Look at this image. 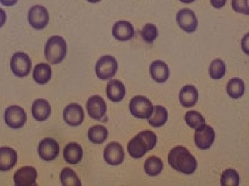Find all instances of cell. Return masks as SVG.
I'll use <instances>...</instances> for the list:
<instances>
[{"label":"cell","mask_w":249,"mask_h":186,"mask_svg":"<svg viewBox=\"0 0 249 186\" xmlns=\"http://www.w3.org/2000/svg\"><path fill=\"white\" fill-rule=\"evenodd\" d=\"M168 160L174 170L184 174H193L197 169L196 157L183 146L173 148L168 154Z\"/></svg>","instance_id":"cell-1"},{"label":"cell","mask_w":249,"mask_h":186,"mask_svg":"<svg viewBox=\"0 0 249 186\" xmlns=\"http://www.w3.org/2000/svg\"><path fill=\"white\" fill-rule=\"evenodd\" d=\"M157 142V137L153 131L145 130L137 134L127 144L129 155L134 159H141L147 152L154 149Z\"/></svg>","instance_id":"cell-2"},{"label":"cell","mask_w":249,"mask_h":186,"mask_svg":"<svg viewBox=\"0 0 249 186\" xmlns=\"http://www.w3.org/2000/svg\"><path fill=\"white\" fill-rule=\"evenodd\" d=\"M66 41L61 36L54 35L47 40L45 45V58L52 64H58L66 58Z\"/></svg>","instance_id":"cell-3"},{"label":"cell","mask_w":249,"mask_h":186,"mask_svg":"<svg viewBox=\"0 0 249 186\" xmlns=\"http://www.w3.org/2000/svg\"><path fill=\"white\" fill-rule=\"evenodd\" d=\"M153 104L150 99L144 96H135L129 104V111L136 118L148 119L153 112Z\"/></svg>","instance_id":"cell-4"},{"label":"cell","mask_w":249,"mask_h":186,"mask_svg":"<svg viewBox=\"0 0 249 186\" xmlns=\"http://www.w3.org/2000/svg\"><path fill=\"white\" fill-rule=\"evenodd\" d=\"M118 68V62L114 57L103 55L96 62L95 71L99 79L107 80L115 76Z\"/></svg>","instance_id":"cell-5"},{"label":"cell","mask_w":249,"mask_h":186,"mask_svg":"<svg viewBox=\"0 0 249 186\" xmlns=\"http://www.w3.org/2000/svg\"><path fill=\"white\" fill-rule=\"evenodd\" d=\"M32 62L29 55L23 52H17L11 60V69L18 78H25L30 73Z\"/></svg>","instance_id":"cell-6"},{"label":"cell","mask_w":249,"mask_h":186,"mask_svg":"<svg viewBox=\"0 0 249 186\" xmlns=\"http://www.w3.org/2000/svg\"><path fill=\"white\" fill-rule=\"evenodd\" d=\"M27 120L25 110L18 106L8 107L4 112V121L9 128L19 129L22 128Z\"/></svg>","instance_id":"cell-7"},{"label":"cell","mask_w":249,"mask_h":186,"mask_svg":"<svg viewBox=\"0 0 249 186\" xmlns=\"http://www.w3.org/2000/svg\"><path fill=\"white\" fill-rule=\"evenodd\" d=\"M28 19L31 27L36 30H42L48 25L49 14L45 6L36 5L29 11Z\"/></svg>","instance_id":"cell-8"},{"label":"cell","mask_w":249,"mask_h":186,"mask_svg":"<svg viewBox=\"0 0 249 186\" xmlns=\"http://www.w3.org/2000/svg\"><path fill=\"white\" fill-rule=\"evenodd\" d=\"M214 139L215 133L214 129L209 125L204 124L196 128L195 133V142L199 149H209L214 143Z\"/></svg>","instance_id":"cell-9"},{"label":"cell","mask_w":249,"mask_h":186,"mask_svg":"<svg viewBox=\"0 0 249 186\" xmlns=\"http://www.w3.org/2000/svg\"><path fill=\"white\" fill-rule=\"evenodd\" d=\"M37 152L41 159L45 161H52L58 157L60 146L54 139L45 138L39 143Z\"/></svg>","instance_id":"cell-10"},{"label":"cell","mask_w":249,"mask_h":186,"mask_svg":"<svg viewBox=\"0 0 249 186\" xmlns=\"http://www.w3.org/2000/svg\"><path fill=\"white\" fill-rule=\"evenodd\" d=\"M176 19L179 27L188 33L194 32L197 29V18L196 14L191 9L180 10L177 15Z\"/></svg>","instance_id":"cell-11"},{"label":"cell","mask_w":249,"mask_h":186,"mask_svg":"<svg viewBox=\"0 0 249 186\" xmlns=\"http://www.w3.org/2000/svg\"><path fill=\"white\" fill-rule=\"evenodd\" d=\"M104 159L111 166H118L124 162V148L118 142H111L105 148Z\"/></svg>","instance_id":"cell-12"},{"label":"cell","mask_w":249,"mask_h":186,"mask_svg":"<svg viewBox=\"0 0 249 186\" xmlns=\"http://www.w3.org/2000/svg\"><path fill=\"white\" fill-rule=\"evenodd\" d=\"M87 110L91 118L96 120H102L107 112V105L103 97L93 95L87 102Z\"/></svg>","instance_id":"cell-13"},{"label":"cell","mask_w":249,"mask_h":186,"mask_svg":"<svg viewBox=\"0 0 249 186\" xmlns=\"http://www.w3.org/2000/svg\"><path fill=\"white\" fill-rule=\"evenodd\" d=\"M37 172L32 166H24L15 172L14 181L16 186H32L36 185Z\"/></svg>","instance_id":"cell-14"},{"label":"cell","mask_w":249,"mask_h":186,"mask_svg":"<svg viewBox=\"0 0 249 186\" xmlns=\"http://www.w3.org/2000/svg\"><path fill=\"white\" fill-rule=\"evenodd\" d=\"M63 118L68 125L71 126H78L84 121V110L79 104L75 103L69 104L64 109Z\"/></svg>","instance_id":"cell-15"},{"label":"cell","mask_w":249,"mask_h":186,"mask_svg":"<svg viewBox=\"0 0 249 186\" xmlns=\"http://www.w3.org/2000/svg\"><path fill=\"white\" fill-rule=\"evenodd\" d=\"M112 35L116 40L126 42L132 40L135 35L133 25L127 21H119L112 28Z\"/></svg>","instance_id":"cell-16"},{"label":"cell","mask_w":249,"mask_h":186,"mask_svg":"<svg viewBox=\"0 0 249 186\" xmlns=\"http://www.w3.org/2000/svg\"><path fill=\"white\" fill-rule=\"evenodd\" d=\"M18 161L17 152L10 147L0 148V171L6 172L13 169Z\"/></svg>","instance_id":"cell-17"},{"label":"cell","mask_w":249,"mask_h":186,"mask_svg":"<svg viewBox=\"0 0 249 186\" xmlns=\"http://www.w3.org/2000/svg\"><path fill=\"white\" fill-rule=\"evenodd\" d=\"M150 75L156 82L164 83L170 77V69L164 62L157 60L152 62L150 67Z\"/></svg>","instance_id":"cell-18"},{"label":"cell","mask_w":249,"mask_h":186,"mask_svg":"<svg viewBox=\"0 0 249 186\" xmlns=\"http://www.w3.org/2000/svg\"><path fill=\"white\" fill-rule=\"evenodd\" d=\"M199 99V92L193 85L183 86L179 92V102L185 108L194 107Z\"/></svg>","instance_id":"cell-19"},{"label":"cell","mask_w":249,"mask_h":186,"mask_svg":"<svg viewBox=\"0 0 249 186\" xmlns=\"http://www.w3.org/2000/svg\"><path fill=\"white\" fill-rule=\"evenodd\" d=\"M32 115L37 122H44L49 118L52 112L50 104L44 99H37L33 103Z\"/></svg>","instance_id":"cell-20"},{"label":"cell","mask_w":249,"mask_h":186,"mask_svg":"<svg viewBox=\"0 0 249 186\" xmlns=\"http://www.w3.org/2000/svg\"><path fill=\"white\" fill-rule=\"evenodd\" d=\"M125 94V86L122 81L118 79H111L107 83V96L111 102H121L124 99Z\"/></svg>","instance_id":"cell-21"},{"label":"cell","mask_w":249,"mask_h":186,"mask_svg":"<svg viewBox=\"0 0 249 186\" xmlns=\"http://www.w3.org/2000/svg\"><path fill=\"white\" fill-rule=\"evenodd\" d=\"M63 156L68 164H78L83 157V148L76 142L68 143L64 148Z\"/></svg>","instance_id":"cell-22"},{"label":"cell","mask_w":249,"mask_h":186,"mask_svg":"<svg viewBox=\"0 0 249 186\" xmlns=\"http://www.w3.org/2000/svg\"><path fill=\"white\" fill-rule=\"evenodd\" d=\"M52 68L46 63L36 65L33 73L34 81L39 84H45L50 81L52 78Z\"/></svg>","instance_id":"cell-23"},{"label":"cell","mask_w":249,"mask_h":186,"mask_svg":"<svg viewBox=\"0 0 249 186\" xmlns=\"http://www.w3.org/2000/svg\"><path fill=\"white\" fill-rule=\"evenodd\" d=\"M168 118V113L166 108L160 106H156L153 108L152 115L147 120L152 126L160 128L166 123Z\"/></svg>","instance_id":"cell-24"},{"label":"cell","mask_w":249,"mask_h":186,"mask_svg":"<svg viewBox=\"0 0 249 186\" xmlns=\"http://www.w3.org/2000/svg\"><path fill=\"white\" fill-rule=\"evenodd\" d=\"M245 85L243 80L233 78L229 80L227 86V92L232 99H239L245 94Z\"/></svg>","instance_id":"cell-25"},{"label":"cell","mask_w":249,"mask_h":186,"mask_svg":"<svg viewBox=\"0 0 249 186\" xmlns=\"http://www.w3.org/2000/svg\"><path fill=\"white\" fill-rule=\"evenodd\" d=\"M108 137V130L101 125L91 127L88 130V138L91 143L101 144L106 141Z\"/></svg>","instance_id":"cell-26"},{"label":"cell","mask_w":249,"mask_h":186,"mask_svg":"<svg viewBox=\"0 0 249 186\" xmlns=\"http://www.w3.org/2000/svg\"><path fill=\"white\" fill-rule=\"evenodd\" d=\"M163 169V163L160 158L152 156L147 158L145 163V171L147 175L156 177L160 174Z\"/></svg>","instance_id":"cell-27"},{"label":"cell","mask_w":249,"mask_h":186,"mask_svg":"<svg viewBox=\"0 0 249 186\" xmlns=\"http://www.w3.org/2000/svg\"><path fill=\"white\" fill-rule=\"evenodd\" d=\"M60 182L64 186H81L79 178L73 170L70 168L62 169L60 174Z\"/></svg>","instance_id":"cell-28"},{"label":"cell","mask_w":249,"mask_h":186,"mask_svg":"<svg viewBox=\"0 0 249 186\" xmlns=\"http://www.w3.org/2000/svg\"><path fill=\"white\" fill-rule=\"evenodd\" d=\"M185 122L191 128L196 129L206 124L204 117L200 112L196 110H190L186 112L184 117Z\"/></svg>","instance_id":"cell-29"},{"label":"cell","mask_w":249,"mask_h":186,"mask_svg":"<svg viewBox=\"0 0 249 186\" xmlns=\"http://www.w3.org/2000/svg\"><path fill=\"white\" fill-rule=\"evenodd\" d=\"M226 74V64L220 59H216L209 66V75L213 79H220Z\"/></svg>","instance_id":"cell-30"},{"label":"cell","mask_w":249,"mask_h":186,"mask_svg":"<svg viewBox=\"0 0 249 186\" xmlns=\"http://www.w3.org/2000/svg\"><path fill=\"white\" fill-rule=\"evenodd\" d=\"M239 184H240V176L235 170L229 169L223 172L221 177V185L238 186Z\"/></svg>","instance_id":"cell-31"},{"label":"cell","mask_w":249,"mask_h":186,"mask_svg":"<svg viewBox=\"0 0 249 186\" xmlns=\"http://www.w3.org/2000/svg\"><path fill=\"white\" fill-rule=\"evenodd\" d=\"M158 29L153 24H145L142 28L141 35L143 41L147 44H152L154 41L158 37Z\"/></svg>","instance_id":"cell-32"},{"label":"cell","mask_w":249,"mask_h":186,"mask_svg":"<svg viewBox=\"0 0 249 186\" xmlns=\"http://www.w3.org/2000/svg\"><path fill=\"white\" fill-rule=\"evenodd\" d=\"M232 8L235 12L249 15L248 0H232Z\"/></svg>","instance_id":"cell-33"},{"label":"cell","mask_w":249,"mask_h":186,"mask_svg":"<svg viewBox=\"0 0 249 186\" xmlns=\"http://www.w3.org/2000/svg\"><path fill=\"white\" fill-rule=\"evenodd\" d=\"M227 0H211V4L215 9H222L225 6Z\"/></svg>","instance_id":"cell-34"},{"label":"cell","mask_w":249,"mask_h":186,"mask_svg":"<svg viewBox=\"0 0 249 186\" xmlns=\"http://www.w3.org/2000/svg\"><path fill=\"white\" fill-rule=\"evenodd\" d=\"M6 19H7V17H6V12L0 8V28L4 25Z\"/></svg>","instance_id":"cell-35"},{"label":"cell","mask_w":249,"mask_h":186,"mask_svg":"<svg viewBox=\"0 0 249 186\" xmlns=\"http://www.w3.org/2000/svg\"><path fill=\"white\" fill-rule=\"evenodd\" d=\"M18 1V0H0V2L5 6H14Z\"/></svg>","instance_id":"cell-36"},{"label":"cell","mask_w":249,"mask_h":186,"mask_svg":"<svg viewBox=\"0 0 249 186\" xmlns=\"http://www.w3.org/2000/svg\"><path fill=\"white\" fill-rule=\"evenodd\" d=\"M179 1L183 3V4H191V3H193L196 0H179Z\"/></svg>","instance_id":"cell-37"},{"label":"cell","mask_w":249,"mask_h":186,"mask_svg":"<svg viewBox=\"0 0 249 186\" xmlns=\"http://www.w3.org/2000/svg\"><path fill=\"white\" fill-rule=\"evenodd\" d=\"M88 1L90 3H92V4H95V3L99 2L101 0H88Z\"/></svg>","instance_id":"cell-38"}]
</instances>
